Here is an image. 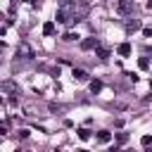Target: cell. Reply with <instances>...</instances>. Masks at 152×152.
Here are the masks:
<instances>
[{"label": "cell", "mask_w": 152, "mask_h": 152, "mask_svg": "<svg viewBox=\"0 0 152 152\" xmlns=\"http://www.w3.org/2000/svg\"><path fill=\"white\" fill-rule=\"evenodd\" d=\"M43 33H45V36H52V33H55V24H52V21H48V24L43 26Z\"/></svg>", "instance_id": "6"}, {"label": "cell", "mask_w": 152, "mask_h": 152, "mask_svg": "<svg viewBox=\"0 0 152 152\" xmlns=\"http://www.w3.org/2000/svg\"><path fill=\"white\" fill-rule=\"evenodd\" d=\"M95 50H97V57H100V59H107V57H109V52H107L104 48H95Z\"/></svg>", "instance_id": "9"}, {"label": "cell", "mask_w": 152, "mask_h": 152, "mask_svg": "<svg viewBox=\"0 0 152 152\" xmlns=\"http://www.w3.org/2000/svg\"><path fill=\"white\" fill-rule=\"evenodd\" d=\"M138 64H140V69H147V66H150V59H147V57H140Z\"/></svg>", "instance_id": "11"}, {"label": "cell", "mask_w": 152, "mask_h": 152, "mask_svg": "<svg viewBox=\"0 0 152 152\" xmlns=\"http://www.w3.org/2000/svg\"><path fill=\"white\" fill-rule=\"evenodd\" d=\"M140 142H142L145 147H147V145H152V135H142V138H140Z\"/></svg>", "instance_id": "12"}, {"label": "cell", "mask_w": 152, "mask_h": 152, "mask_svg": "<svg viewBox=\"0 0 152 152\" xmlns=\"http://www.w3.org/2000/svg\"><path fill=\"white\" fill-rule=\"evenodd\" d=\"M128 10H131V2H128V0H119V12H121V14H126Z\"/></svg>", "instance_id": "5"}, {"label": "cell", "mask_w": 152, "mask_h": 152, "mask_svg": "<svg viewBox=\"0 0 152 152\" xmlns=\"http://www.w3.org/2000/svg\"><path fill=\"white\" fill-rule=\"evenodd\" d=\"M76 38H78L76 33H64V40H76Z\"/></svg>", "instance_id": "13"}, {"label": "cell", "mask_w": 152, "mask_h": 152, "mask_svg": "<svg viewBox=\"0 0 152 152\" xmlns=\"http://www.w3.org/2000/svg\"><path fill=\"white\" fill-rule=\"evenodd\" d=\"M78 138H81V140H88V138H90V131H88V128H78Z\"/></svg>", "instance_id": "7"}, {"label": "cell", "mask_w": 152, "mask_h": 152, "mask_svg": "<svg viewBox=\"0 0 152 152\" xmlns=\"http://www.w3.org/2000/svg\"><path fill=\"white\" fill-rule=\"evenodd\" d=\"M31 5H36V7H38V5H40V0H31Z\"/></svg>", "instance_id": "15"}, {"label": "cell", "mask_w": 152, "mask_h": 152, "mask_svg": "<svg viewBox=\"0 0 152 152\" xmlns=\"http://www.w3.org/2000/svg\"><path fill=\"white\" fill-rule=\"evenodd\" d=\"M109 138H112L109 131H100V133H97V140H100V142H109Z\"/></svg>", "instance_id": "4"}, {"label": "cell", "mask_w": 152, "mask_h": 152, "mask_svg": "<svg viewBox=\"0 0 152 152\" xmlns=\"http://www.w3.org/2000/svg\"><path fill=\"white\" fill-rule=\"evenodd\" d=\"M21 52H24L26 57H31V48H28V45H21Z\"/></svg>", "instance_id": "14"}, {"label": "cell", "mask_w": 152, "mask_h": 152, "mask_svg": "<svg viewBox=\"0 0 152 152\" xmlns=\"http://www.w3.org/2000/svg\"><path fill=\"white\" fill-rule=\"evenodd\" d=\"M81 48H83V50H93V48H97V40H95V38H86V40L81 43Z\"/></svg>", "instance_id": "1"}, {"label": "cell", "mask_w": 152, "mask_h": 152, "mask_svg": "<svg viewBox=\"0 0 152 152\" xmlns=\"http://www.w3.org/2000/svg\"><path fill=\"white\" fill-rule=\"evenodd\" d=\"M119 55L128 57V55H131V45H128V43H121V45H119Z\"/></svg>", "instance_id": "3"}, {"label": "cell", "mask_w": 152, "mask_h": 152, "mask_svg": "<svg viewBox=\"0 0 152 152\" xmlns=\"http://www.w3.org/2000/svg\"><path fill=\"white\" fill-rule=\"evenodd\" d=\"M126 28H128V31H138V28H140V21H128Z\"/></svg>", "instance_id": "8"}, {"label": "cell", "mask_w": 152, "mask_h": 152, "mask_svg": "<svg viewBox=\"0 0 152 152\" xmlns=\"http://www.w3.org/2000/svg\"><path fill=\"white\" fill-rule=\"evenodd\" d=\"M90 90H93V93H100V90H102V83H100V81H93V83H90Z\"/></svg>", "instance_id": "10"}, {"label": "cell", "mask_w": 152, "mask_h": 152, "mask_svg": "<svg viewBox=\"0 0 152 152\" xmlns=\"http://www.w3.org/2000/svg\"><path fill=\"white\" fill-rule=\"evenodd\" d=\"M76 81H88V74L83 71V69H74V74H71Z\"/></svg>", "instance_id": "2"}]
</instances>
